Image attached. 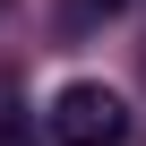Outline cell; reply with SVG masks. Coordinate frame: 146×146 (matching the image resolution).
Returning a JSON list of instances; mask_svg holds the SVG:
<instances>
[{"mask_svg": "<svg viewBox=\"0 0 146 146\" xmlns=\"http://www.w3.org/2000/svg\"><path fill=\"white\" fill-rule=\"evenodd\" d=\"M0 9H9V0H0Z\"/></svg>", "mask_w": 146, "mask_h": 146, "instance_id": "obj_4", "label": "cell"}, {"mask_svg": "<svg viewBox=\"0 0 146 146\" xmlns=\"http://www.w3.org/2000/svg\"><path fill=\"white\" fill-rule=\"evenodd\" d=\"M52 146H129V103L103 86V78H69L43 112Z\"/></svg>", "mask_w": 146, "mask_h": 146, "instance_id": "obj_1", "label": "cell"}, {"mask_svg": "<svg viewBox=\"0 0 146 146\" xmlns=\"http://www.w3.org/2000/svg\"><path fill=\"white\" fill-rule=\"evenodd\" d=\"M86 9H103V17H112V9H120V0H86Z\"/></svg>", "mask_w": 146, "mask_h": 146, "instance_id": "obj_3", "label": "cell"}, {"mask_svg": "<svg viewBox=\"0 0 146 146\" xmlns=\"http://www.w3.org/2000/svg\"><path fill=\"white\" fill-rule=\"evenodd\" d=\"M0 146H17V103L0 95Z\"/></svg>", "mask_w": 146, "mask_h": 146, "instance_id": "obj_2", "label": "cell"}]
</instances>
